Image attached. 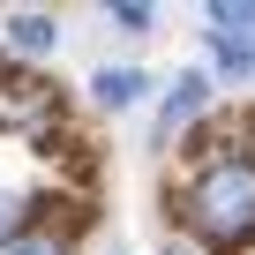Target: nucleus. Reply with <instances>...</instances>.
I'll use <instances>...</instances> for the list:
<instances>
[{
  "mask_svg": "<svg viewBox=\"0 0 255 255\" xmlns=\"http://www.w3.org/2000/svg\"><path fill=\"white\" fill-rule=\"evenodd\" d=\"M23 210H30L23 195H0V248H8V240L23 233Z\"/></svg>",
  "mask_w": 255,
  "mask_h": 255,
  "instance_id": "6e6552de",
  "label": "nucleus"
},
{
  "mask_svg": "<svg viewBox=\"0 0 255 255\" xmlns=\"http://www.w3.org/2000/svg\"><path fill=\"white\" fill-rule=\"evenodd\" d=\"M0 255H68V240H60V233H15Z\"/></svg>",
  "mask_w": 255,
  "mask_h": 255,
  "instance_id": "0eeeda50",
  "label": "nucleus"
},
{
  "mask_svg": "<svg viewBox=\"0 0 255 255\" xmlns=\"http://www.w3.org/2000/svg\"><path fill=\"white\" fill-rule=\"evenodd\" d=\"M53 15H38V8H23V15H8V45L15 53H53Z\"/></svg>",
  "mask_w": 255,
  "mask_h": 255,
  "instance_id": "423d86ee",
  "label": "nucleus"
},
{
  "mask_svg": "<svg viewBox=\"0 0 255 255\" xmlns=\"http://www.w3.org/2000/svg\"><path fill=\"white\" fill-rule=\"evenodd\" d=\"M188 225L210 248L255 240V158H210L188 180Z\"/></svg>",
  "mask_w": 255,
  "mask_h": 255,
  "instance_id": "f257e3e1",
  "label": "nucleus"
},
{
  "mask_svg": "<svg viewBox=\"0 0 255 255\" xmlns=\"http://www.w3.org/2000/svg\"><path fill=\"white\" fill-rule=\"evenodd\" d=\"M53 120H60V90L30 68H0V135H15V143H38L53 135Z\"/></svg>",
  "mask_w": 255,
  "mask_h": 255,
  "instance_id": "f03ea898",
  "label": "nucleus"
},
{
  "mask_svg": "<svg viewBox=\"0 0 255 255\" xmlns=\"http://www.w3.org/2000/svg\"><path fill=\"white\" fill-rule=\"evenodd\" d=\"M203 38H210L225 75H255V8L248 0H210L203 8Z\"/></svg>",
  "mask_w": 255,
  "mask_h": 255,
  "instance_id": "7ed1b4c3",
  "label": "nucleus"
},
{
  "mask_svg": "<svg viewBox=\"0 0 255 255\" xmlns=\"http://www.w3.org/2000/svg\"><path fill=\"white\" fill-rule=\"evenodd\" d=\"M203 105H210V83H203V75H180V83H173V98H165V113H158V143H173Z\"/></svg>",
  "mask_w": 255,
  "mask_h": 255,
  "instance_id": "20e7f679",
  "label": "nucleus"
},
{
  "mask_svg": "<svg viewBox=\"0 0 255 255\" xmlns=\"http://www.w3.org/2000/svg\"><path fill=\"white\" fill-rule=\"evenodd\" d=\"M90 98H98L105 113H120V105H143V98H150V75H143V68H105Z\"/></svg>",
  "mask_w": 255,
  "mask_h": 255,
  "instance_id": "39448f33",
  "label": "nucleus"
}]
</instances>
